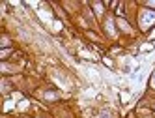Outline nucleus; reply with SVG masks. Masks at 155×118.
Segmentation results:
<instances>
[{
	"label": "nucleus",
	"mask_w": 155,
	"mask_h": 118,
	"mask_svg": "<svg viewBox=\"0 0 155 118\" xmlns=\"http://www.w3.org/2000/svg\"><path fill=\"white\" fill-rule=\"evenodd\" d=\"M152 88H155V71H153V75H152Z\"/></svg>",
	"instance_id": "7"
},
{
	"label": "nucleus",
	"mask_w": 155,
	"mask_h": 118,
	"mask_svg": "<svg viewBox=\"0 0 155 118\" xmlns=\"http://www.w3.org/2000/svg\"><path fill=\"white\" fill-rule=\"evenodd\" d=\"M45 97H47V99H53V97H56V94H54V92H47Z\"/></svg>",
	"instance_id": "4"
},
{
	"label": "nucleus",
	"mask_w": 155,
	"mask_h": 118,
	"mask_svg": "<svg viewBox=\"0 0 155 118\" xmlns=\"http://www.w3.org/2000/svg\"><path fill=\"white\" fill-rule=\"evenodd\" d=\"M118 25H120V28L124 30V32H129V25H127L124 19H120V21H118Z\"/></svg>",
	"instance_id": "2"
},
{
	"label": "nucleus",
	"mask_w": 155,
	"mask_h": 118,
	"mask_svg": "<svg viewBox=\"0 0 155 118\" xmlns=\"http://www.w3.org/2000/svg\"><path fill=\"white\" fill-rule=\"evenodd\" d=\"M153 21H155V11H148V10L142 11V15H140V25L144 26V28L150 25V23H153Z\"/></svg>",
	"instance_id": "1"
},
{
	"label": "nucleus",
	"mask_w": 155,
	"mask_h": 118,
	"mask_svg": "<svg viewBox=\"0 0 155 118\" xmlns=\"http://www.w3.org/2000/svg\"><path fill=\"white\" fill-rule=\"evenodd\" d=\"M2 45H4V47L10 45V39H8V38H2Z\"/></svg>",
	"instance_id": "5"
},
{
	"label": "nucleus",
	"mask_w": 155,
	"mask_h": 118,
	"mask_svg": "<svg viewBox=\"0 0 155 118\" xmlns=\"http://www.w3.org/2000/svg\"><path fill=\"white\" fill-rule=\"evenodd\" d=\"M8 53H10V51H8V49H4V51H2V58H8Z\"/></svg>",
	"instance_id": "6"
},
{
	"label": "nucleus",
	"mask_w": 155,
	"mask_h": 118,
	"mask_svg": "<svg viewBox=\"0 0 155 118\" xmlns=\"http://www.w3.org/2000/svg\"><path fill=\"white\" fill-rule=\"evenodd\" d=\"M107 32H109L110 36L114 34V28H112V21H110V19H107Z\"/></svg>",
	"instance_id": "3"
},
{
	"label": "nucleus",
	"mask_w": 155,
	"mask_h": 118,
	"mask_svg": "<svg viewBox=\"0 0 155 118\" xmlns=\"http://www.w3.org/2000/svg\"><path fill=\"white\" fill-rule=\"evenodd\" d=\"M148 6H153L155 8V2H148Z\"/></svg>",
	"instance_id": "8"
}]
</instances>
